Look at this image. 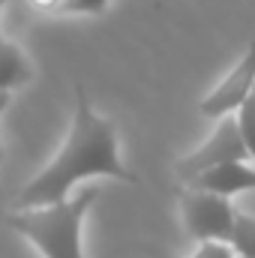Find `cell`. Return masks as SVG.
Returning <instances> with one entry per match:
<instances>
[{"label": "cell", "instance_id": "cell-6", "mask_svg": "<svg viewBox=\"0 0 255 258\" xmlns=\"http://www.w3.org/2000/svg\"><path fill=\"white\" fill-rule=\"evenodd\" d=\"M189 186L195 189H207L216 195H237V192H249L255 189V168L246 165V159H234V162H222L213 165L207 171H201L195 180H189Z\"/></svg>", "mask_w": 255, "mask_h": 258}, {"label": "cell", "instance_id": "cell-11", "mask_svg": "<svg viewBox=\"0 0 255 258\" xmlns=\"http://www.w3.org/2000/svg\"><path fill=\"white\" fill-rule=\"evenodd\" d=\"M108 0H63L60 12H87V15H99L105 12Z\"/></svg>", "mask_w": 255, "mask_h": 258}, {"label": "cell", "instance_id": "cell-15", "mask_svg": "<svg viewBox=\"0 0 255 258\" xmlns=\"http://www.w3.org/2000/svg\"><path fill=\"white\" fill-rule=\"evenodd\" d=\"M0 162H3V150H0Z\"/></svg>", "mask_w": 255, "mask_h": 258}, {"label": "cell", "instance_id": "cell-3", "mask_svg": "<svg viewBox=\"0 0 255 258\" xmlns=\"http://www.w3.org/2000/svg\"><path fill=\"white\" fill-rule=\"evenodd\" d=\"M180 213H183V225H186L189 237H195L198 243H204V240H228L231 243L237 210L231 207L228 195L189 186L186 192H180Z\"/></svg>", "mask_w": 255, "mask_h": 258}, {"label": "cell", "instance_id": "cell-7", "mask_svg": "<svg viewBox=\"0 0 255 258\" xmlns=\"http://www.w3.org/2000/svg\"><path fill=\"white\" fill-rule=\"evenodd\" d=\"M30 63L24 57V51L15 45V42H6L0 39V90H15L21 84L30 81Z\"/></svg>", "mask_w": 255, "mask_h": 258}, {"label": "cell", "instance_id": "cell-5", "mask_svg": "<svg viewBox=\"0 0 255 258\" xmlns=\"http://www.w3.org/2000/svg\"><path fill=\"white\" fill-rule=\"evenodd\" d=\"M252 93H255V39L243 51V57L231 66V72L201 99L198 111L204 117H225V114H234Z\"/></svg>", "mask_w": 255, "mask_h": 258}, {"label": "cell", "instance_id": "cell-14", "mask_svg": "<svg viewBox=\"0 0 255 258\" xmlns=\"http://www.w3.org/2000/svg\"><path fill=\"white\" fill-rule=\"evenodd\" d=\"M3 6H6V0H0V9H3ZM0 39H3V36H0Z\"/></svg>", "mask_w": 255, "mask_h": 258}, {"label": "cell", "instance_id": "cell-8", "mask_svg": "<svg viewBox=\"0 0 255 258\" xmlns=\"http://www.w3.org/2000/svg\"><path fill=\"white\" fill-rule=\"evenodd\" d=\"M231 246L240 258H255V216L252 213H237Z\"/></svg>", "mask_w": 255, "mask_h": 258}, {"label": "cell", "instance_id": "cell-1", "mask_svg": "<svg viewBox=\"0 0 255 258\" xmlns=\"http://www.w3.org/2000/svg\"><path fill=\"white\" fill-rule=\"evenodd\" d=\"M84 177H114L123 183H135V174L120 162L117 153V129L111 120L99 117L81 84H75V114L57 156L21 189L15 207H39L63 201L69 189Z\"/></svg>", "mask_w": 255, "mask_h": 258}, {"label": "cell", "instance_id": "cell-10", "mask_svg": "<svg viewBox=\"0 0 255 258\" xmlns=\"http://www.w3.org/2000/svg\"><path fill=\"white\" fill-rule=\"evenodd\" d=\"M189 258H237V252L228 240H204Z\"/></svg>", "mask_w": 255, "mask_h": 258}, {"label": "cell", "instance_id": "cell-2", "mask_svg": "<svg viewBox=\"0 0 255 258\" xmlns=\"http://www.w3.org/2000/svg\"><path fill=\"white\" fill-rule=\"evenodd\" d=\"M96 198H99L96 189H81L75 198L24 207L15 216H9V225L21 237H27L45 258H84L81 225Z\"/></svg>", "mask_w": 255, "mask_h": 258}, {"label": "cell", "instance_id": "cell-12", "mask_svg": "<svg viewBox=\"0 0 255 258\" xmlns=\"http://www.w3.org/2000/svg\"><path fill=\"white\" fill-rule=\"evenodd\" d=\"M36 3H39V6H45V9H60V3H63V0H36Z\"/></svg>", "mask_w": 255, "mask_h": 258}, {"label": "cell", "instance_id": "cell-13", "mask_svg": "<svg viewBox=\"0 0 255 258\" xmlns=\"http://www.w3.org/2000/svg\"><path fill=\"white\" fill-rule=\"evenodd\" d=\"M9 105V93L6 90H0V114H3V108Z\"/></svg>", "mask_w": 255, "mask_h": 258}, {"label": "cell", "instance_id": "cell-4", "mask_svg": "<svg viewBox=\"0 0 255 258\" xmlns=\"http://www.w3.org/2000/svg\"><path fill=\"white\" fill-rule=\"evenodd\" d=\"M234 159H246L249 162V150H246V144L240 138L237 117L234 114H225V117H219L216 129L210 132V138L198 150H192L183 159H177L174 171H177V177L183 183H189L201 171H207L213 165H222V162H234Z\"/></svg>", "mask_w": 255, "mask_h": 258}, {"label": "cell", "instance_id": "cell-9", "mask_svg": "<svg viewBox=\"0 0 255 258\" xmlns=\"http://www.w3.org/2000/svg\"><path fill=\"white\" fill-rule=\"evenodd\" d=\"M234 117H237L240 138H243V144H246V150H249V159L255 162V93L234 111Z\"/></svg>", "mask_w": 255, "mask_h": 258}]
</instances>
